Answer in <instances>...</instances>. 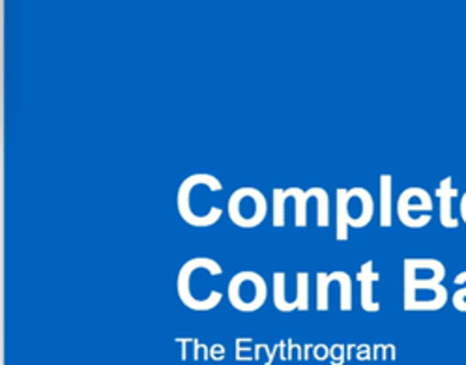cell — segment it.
I'll return each instance as SVG.
<instances>
[{
  "mask_svg": "<svg viewBox=\"0 0 466 365\" xmlns=\"http://www.w3.org/2000/svg\"><path fill=\"white\" fill-rule=\"evenodd\" d=\"M228 304L240 313H255L268 298V287L266 279L253 270H242L230 278L227 285Z\"/></svg>",
  "mask_w": 466,
  "mask_h": 365,
  "instance_id": "5",
  "label": "cell"
},
{
  "mask_svg": "<svg viewBox=\"0 0 466 365\" xmlns=\"http://www.w3.org/2000/svg\"><path fill=\"white\" fill-rule=\"evenodd\" d=\"M437 197H439V201H441V208H439L441 225L444 228H448V230L459 228V219L453 216V198L459 197V189L453 188V178L451 177H446L439 184Z\"/></svg>",
  "mask_w": 466,
  "mask_h": 365,
  "instance_id": "11",
  "label": "cell"
},
{
  "mask_svg": "<svg viewBox=\"0 0 466 365\" xmlns=\"http://www.w3.org/2000/svg\"><path fill=\"white\" fill-rule=\"evenodd\" d=\"M455 285L459 287V290L453 294L451 302H453L455 309L466 311V272H461V274L455 278Z\"/></svg>",
  "mask_w": 466,
  "mask_h": 365,
  "instance_id": "14",
  "label": "cell"
},
{
  "mask_svg": "<svg viewBox=\"0 0 466 365\" xmlns=\"http://www.w3.org/2000/svg\"><path fill=\"white\" fill-rule=\"evenodd\" d=\"M319 193V186H313L309 189H302L298 186H290L283 189V197L289 201H294V225L304 228L308 227V205L313 201L315 195Z\"/></svg>",
  "mask_w": 466,
  "mask_h": 365,
  "instance_id": "12",
  "label": "cell"
},
{
  "mask_svg": "<svg viewBox=\"0 0 466 365\" xmlns=\"http://www.w3.org/2000/svg\"><path fill=\"white\" fill-rule=\"evenodd\" d=\"M432 197L420 186L407 188L397 198V218L409 228H423L431 223Z\"/></svg>",
  "mask_w": 466,
  "mask_h": 365,
  "instance_id": "6",
  "label": "cell"
},
{
  "mask_svg": "<svg viewBox=\"0 0 466 365\" xmlns=\"http://www.w3.org/2000/svg\"><path fill=\"white\" fill-rule=\"evenodd\" d=\"M358 281H360V304L363 311L368 313H377L380 309V304L375 300V283L380 279V274L375 272V264L373 260H365L361 264V269L358 272Z\"/></svg>",
  "mask_w": 466,
  "mask_h": 365,
  "instance_id": "10",
  "label": "cell"
},
{
  "mask_svg": "<svg viewBox=\"0 0 466 365\" xmlns=\"http://www.w3.org/2000/svg\"><path fill=\"white\" fill-rule=\"evenodd\" d=\"M446 267L437 259H405L403 260V287L442 285Z\"/></svg>",
  "mask_w": 466,
  "mask_h": 365,
  "instance_id": "8",
  "label": "cell"
},
{
  "mask_svg": "<svg viewBox=\"0 0 466 365\" xmlns=\"http://www.w3.org/2000/svg\"><path fill=\"white\" fill-rule=\"evenodd\" d=\"M223 184L210 173H193L182 180L177 189L175 207L178 216L195 228H208L216 225L223 208L210 201V195L221 193Z\"/></svg>",
  "mask_w": 466,
  "mask_h": 365,
  "instance_id": "1",
  "label": "cell"
},
{
  "mask_svg": "<svg viewBox=\"0 0 466 365\" xmlns=\"http://www.w3.org/2000/svg\"><path fill=\"white\" fill-rule=\"evenodd\" d=\"M448 298L444 285L403 287V308L407 311H439L448 304Z\"/></svg>",
  "mask_w": 466,
  "mask_h": 365,
  "instance_id": "7",
  "label": "cell"
},
{
  "mask_svg": "<svg viewBox=\"0 0 466 365\" xmlns=\"http://www.w3.org/2000/svg\"><path fill=\"white\" fill-rule=\"evenodd\" d=\"M375 216L373 195L361 188H338L336 191V238L349 240V228H365Z\"/></svg>",
  "mask_w": 466,
  "mask_h": 365,
  "instance_id": "3",
  "label": "cell"
},
{
  "mask_svg": "<svg viewBox=\"0 0 466 365\" xmlns=\"http://www.w3.org/2000/svg\"><path fill=\"white\" fill-rule=\"evenodd\" d=\"M331 285L339 287V309L350 311L352 309V279L347 272H319L317 274V309L328 311L329 309V289Z\"/></svg>",
  "mask_w": 466,
  "mask_h": 365,
  "instance_id": "9",
  "label": "cell"
},
{
  "mask_svg": "<svg viewBox=\"0 0 466 365\" xmlns=\"http://www.w3.org/2000/svg\"><path fill=\"white\" fill-rule=\"evenodd\" d=\"M223 276L221 264L210 257H195L182 264L177 274V294L191 311H212L223 300L221 290L207 285L208 279Z\"/></svg>",
  "mask_w": 466,
  "mask_h": 365,
  "instance_id": "2",
  "label": "cell"
},
{
  "mask_svg": "<svg viewBox=\"0 0 466 365\" xmlns=\"http://www.w3.org/2000/svg\"><path fill=\"white\" fill-rule=\"evenodd\" d=\"M227 216L240 228H257L266 216H268V201L266 195L253 188V186H242L237 191H232L227 201Z\"/></svg>",
  "mask_w": 466,
  "mask_h": 365,
  "instance_id": "4",
  "label": "cell"
},
{
  "mask_svg": "<svg viewBox=\"0 0 466 365\" xmlns=\"http://www.w3.org/2000/svg\"><path fill=\"white\" fill-rule=\"evenodd\" d=\"M459 210H461V218H462V221L466 223V193L462 195V198H461V207H459Z\"/></svg>",
  "mask_w": 466,
  "mask_h": 365,
  "instance_id": "15",
  "label": "cell"
},
{
  "mask_svg": "<svg viewBox=\"0 0 466 365\" xmlns=\"http://www.w3.org/2000/svg\"><path fill=\"white\" fill-rule=\"evenodd\" d=\"M393 178L391 175H380V227L390 228L393 223Z\"/></svg>",
  "mask_w": 466,
  "mask_h": 365,
  "instance_id": "13",
  "label": "cell"
}]
</instances>
